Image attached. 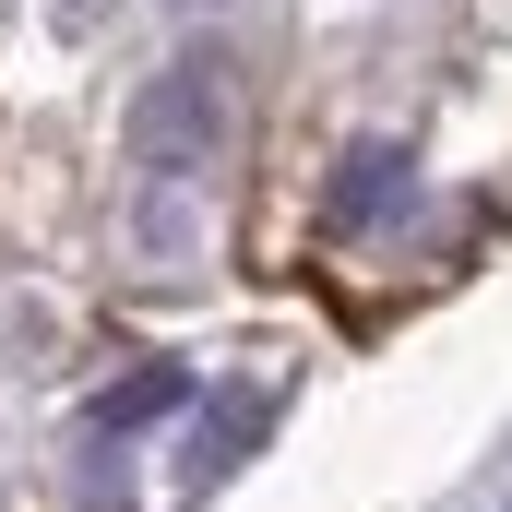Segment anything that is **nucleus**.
<instances>
[{"mask_svg": "<svg viewBox=\"0 0 512 512\" xmlns=\"http://www.w3.org/2000/svg\"><path fill=\"white\" fill-rule=\"evenodd\" d=\"M227 143H239V84H227L215 48H179L167 72H143V96H131V155H143L155 179H191V167H215Z\"/></svg>", "mask_w": 512, "mask_h": 512, "instance_id": "obj_1", "label": "nucleus"}, {"mask_svg": "<svg viewBox=\"0 0 512 512\" xmlns=\"http://www.w3.org/2000/svg\"><path fill=\"white\" fill-rule=\"evenodd\" d=\"M405 215H417V143H393V131L346 143L334 179H322V227H334V239H382Z\"/></svg>", "mask_w": 512, "mask_h": 512, "instance_id": "obj_2", "label": "nucleus"}, {"mask_svg": "<svg viewBox=\"0 0 512 512\" xmlns=\"http://www.w3.org/2000/svg\"><path fill=\"white\" fill-rule=\"evenodd\" d=\"M191 405V370L179 358H155V370H131V382H108L96 405H84V429L96 441H131V429H155V417H179Z\"/></svg>", "mask_w": 512, "mask_h": 512, "instance_id": "obj_3", "label": "nucleus"}, {"mask_svg": "<svg viewBox=\"0 0 512 512\" xmlns=\"http://www.w3.org/2000/svg\"><path fill=\"white\" fill-rule=\"evenodd\" d=\"M251 429H262V393H227V405H215V429H203V477H215L227 453H251Z\"/></svg>", "mask_w": 512, "mask_h": 512, "instance_id": "obj_4", "label": "nucleus"}]
</instances>
